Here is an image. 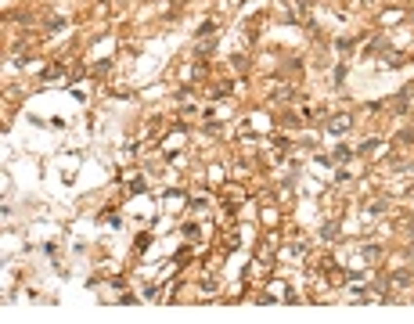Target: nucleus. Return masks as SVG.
<instances>
[{
	"label": "nucleus",
	"instance_id": "1",
	"mask_svg": "<svg viewBox=\"0 0 414 324\" xmlns=\"http://www.w3.org/2000/svg\"><path fill=\"white\" fill-rule=\"evenodd\" d=\"M346 126H349V115H339V119H331V123H328V130H331V133H342Z\"/></svg>",
	"mask_w": 414,
	"mask_h": 324
},
{
	"label": "nucleus",
	"instance_id": "2",
	"mask_svg": "<svg viewBox=\"0 0 414 324\" xmlns=\"http://www.w3.org/2000/svg\"><path fill=\"white\" fill-rule=\"evenodd\" d=\"M320 234H324V238H335V234H339V227H335V224H324V230H320Z\"/></svg>",
	"mask_w": 414,
	"mask_h": 324
}]
</instances>
